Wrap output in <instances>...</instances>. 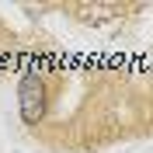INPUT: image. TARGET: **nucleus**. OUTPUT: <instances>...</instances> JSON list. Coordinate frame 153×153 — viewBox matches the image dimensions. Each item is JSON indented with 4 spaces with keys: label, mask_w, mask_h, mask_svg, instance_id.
<instances>
[{
    "label": "nucleus",
    "mask_w": 153,
    "mask_h": 153,
    "mask_svg": "<svg viewBox=\"0 0 153 153\" xmlns=\"http://www.w3.org/2000/svg\"><path fill=\"white\" fill-rule=\"evenodd\" d=\"M18 105H21V118L28 125L45 118V84L38 73H25L18 84Z\"/></svg>",
    "instance_id": "nucleus-1"
},
{
    "label": "nucleus",
    "mask_w": 153,
    "mask_h": 153,
    "mask_svg": "<svg viewBox=\"0 0 153 153\" xmlns=\"http://www.w3.org/2000/svg\"><path fill=\"white\" fill-rule=\"evenodd\" d=\"M80 14H84V18H111V14H118V7H111V4H84V7H80Z\"/></svg>",
    "instance_id": "nucleus-2"
}]
</instances>
